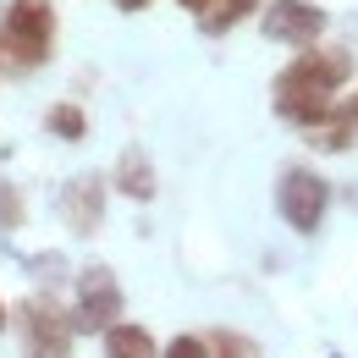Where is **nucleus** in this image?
Returning <instances> with one entry per match:
<instances>
[{"label": "nucleus", "instance_id": "9b49d317", "mask_svg": "<svg viewBox=\"0 0 358 358\" xmlns=\"http://www.w3.org/2000/svg\"><path fill=\"white\" fill-rule=\"evenodd\" d=\"M265 0H210L204 11H199V34H210V39H221V34H231L243 17H254Z\"/></svg>", "mask_w": 358, "mask_h": 358}, {"label": "nucleus", "instance_id": "f03ea898", "mask_svg": "<svg viewBox=\"0 0 358 358\" xmlns=\"http://www.w3.org/2000/svg\"><path fill=\"white\" fill-rule=\"evenodd\" d=\"M55 55V6L50 0H6L0 11V66L39 72Z\"/></svg>", "mask_w": 358, "mask_h": 358}, {"label": "nucleus", "instance_id": "423d86ee", "mask_svg": "<svg viewBox=\"0 0 358 358\" xmlns=\"http://www.w3.org/2000/svg\"><path fill=\"white\" fill-rule=\"evenodd\" d=\"M259 22H265L270 45L309 50V45H320V34H325L331 17H325L314 0H270V6H259Z\"/></svg>", "mask_w": 358, "mask_h": 358}, {"label": "nucleus", "instance_id": "f8f14e48", "mask_svg": "<svg viewBox=\"0 0 358 358\" xmlns=\"http://www.w3.org/2000/svg\"><path fill=\"white\" fill-rule=\"evenodd\" d=\"M45 127H50L55 138H61V143H83V138H89V116H83V105L61 99V105H50Z\"/></svg>", "mask_w": 358, "mask_h": 358}, {"label": "nucleus", "instance_id": "2eb2a0df", "mask_svg": "<svg viewBox=\"0 0 358 358\" xmlns=\"http://www.w3.org/2000/svg\"><path fill=\"white\" fill-rule=\"evenodd\" d=\"M160 358H210V348H204V336H171Z\"/></svg>", "mask_w": 358, "mask_h": 358}, {"label": "nucleus", "instance_id": "7ed1b4c3", "mask_svg": "<svg viewBox=\"0 0 358 358\" xmlns=\"http://www.w3.org/2000/svg\"><path fill=\"white\" fill-rule=\"evenodd\" d=\"M275 210H281V221L292 231L314 237L320 221H325V210H331V182L320 177L314 166H281V177H275Z\"/></svg>", "mask_w": 358, "mask_h": 358}, {"label": "nucleus", "instance_id": "f3484780", "mask_svg": "<svg viewBox=\"0 0 358 358\" xmlns=\"http://www.w3.org/2000/svg\"><path fill=\"white\" fill-rule=\"evenodd\" d=\"M122 11H143V6H155V0H116Z\"/></svg>", "mask_w": 358, "mask_h": 358}, {"label": "nucleus", "instance_id": "6ab92c4d", "mask_svg": "<svg viewBox=\"0 0 358 358\" xmlns=\"http://www.w3.org/2000/svg\"><path fill=\"white\" fill-rule=\"evenodd\" d=\"M353 110H358V94H353Z\"/></svg>", "mask_w": 358, "mask_h": 358}, {"label": "nucleus", "instance_id": "dca6fc26", "mask_svg": "<svg viewBox=\"0 0 358 358\" xmlns=\"http://www.w3.org/2000/svg\"><path fill=\"white\" fill-rule=\"evenodd\" d=\"M182 11H193V17H199V11H204V6H210V0H177Z\"/></svg>", "mask_w": 358, "mask_h": 358}, {"label": "nucleus", "instance_id": "20e7f679", "mask_svg": "<svg viewBox=\"0 0 358 358\" xmlns=\"http://www.w3.org/2000/svg\"><path fill=\"white\" fill-rule=\"evenodd\" d=\"M17 325H22V358H72V336H78V325H72V314L61 309L55 298H28L22 314H17Z\"/></svg>", "mask_w": 358, "mask_h": 358}, {"label": "nucleus", "instance_id": "ddd939ff", "mask_svg": "<svg viewBox=\"0 0 358 358\" xmlns=\"http://www.w3.org/2000/svg\"><path fill=\"white\" fill-rule=\"evenodd\" d=\"M204 348H210V358H259V342L243 331H210Z\"/></svg>", "mask_w": 358, "mask_h": 358}, {"label": "nucleus", "instance_id": "0eeeda50", "mask_svg": "<svg viewBox=\"0 0 358 358\" xmlns=\"http://www.w3.org/2000/svg\"><path fill=\"white\" fill-rule=\"evenodd\" d=\"M61 221L72 226L78 237L99 231V221H105V177L83 171V177L66 182V187H61Z\"/></svg>", "mask_w": 358, "mask_h": 358}, {"label": "nucleus", "instance_id": "1a4fd4ad", "mask_svg": "<svg viewBox=\"0 0 358 358\" xmlns=\"http://www.w3.org/2000/svg\"><path fill=\"white\" fill-rule=\"evenodd\" d=\"M116 187H122L133 204H149V199L160 193V182H155V166H149V155H143L138 143H127V149L116 155Z\"/></svg>", "mask_w": 358, "mask_h": 358}, {"label": "nucleus", "instance_id": "9d476101", "mask_svg": "<svg viewBox=\"0 0 358 358\" xmlns=\"http://www.w3.org/2000/svg\"><path fill=\"white\" fill-rule=\"evenodd\" d=\"M105 358H160V348H155V336H149L143 325L116 320V325L105 331Z\"/></svg>", "mask_w": 358, "mask_h": 358}, {"label": "nucleus", "instance_id": "39448f33", "mask_svg": "<svg viewBox=\"0 0 358 358\" xmlns=\"http://www.w3.org/2000/svg\"><path fill=\"white\" fill-rule=\"evenodd\" d=\"M72 292H78V309H72V325H78V331H110V325L122 320V309H127L116 270L99 265V259H89V265L78 270Z\"/></svg>", "mask_w": 358, "mask_h": 358}, {"label": "nucleus", "instance_id": "f257e3e1", "mask_svg": "<svg viewBox=\"0 0 358 358\" xmlns=\"http://www.w3.org/2000/svg\"><path fill=\"white\" fill-rule=\"evenodd\" d=\"M353 78V50L342 45H309L298 50L281 72H275V89H270V105L281 122L292 127H309L314 116H325L336 105V89Z\"/></svg>", "mask_w": 358, "mask_h": 358}, {"label": "nucleus", "instance_id": "6e6552de", "mask_svg": "<svg viewBox=\"0 0 358 358\" xmlns=\"http://www.w3.org/2000/svg\"><path fill=\"white\" fill-rule=\"evenodd\" d=\"M303 138H309V149H320V155H342V149H353V143H358L353 99H336L325 116H314L309 127H303Z\"/></svg>", "mask_w": 358, "mask_h": 358}, {"label": "nucleus", "instance_id": "4468645a", "mask_svg": "<svg viewBox=\"0 0 358 358\" xmlns=\"http://www.w3.org/2000/svg\"><path fill=\"white\" fill-rule=\"evenodd\" d=\"M17 226H28V204H22L17 182L0 177V231H17Z\"/></svg>", "mask_w": 358, "mask_h": 358}, {"label": "nucleus", "instance_id": "a211bd4d", "mask_svg": "<svg viewBox=\"0 0 358 358\" xmlns=\"http://www.w3.org/2000/svg\"><path fill=\"white\" fill-rule=\"evenodd\" d=\"M0 331H6V303H0Z\"/></svg>", "mask_w": 358, "mask_h": 358}]
</instances>
